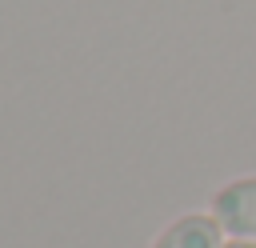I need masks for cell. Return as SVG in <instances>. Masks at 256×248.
Segmentation results:
<instances>
[{"mask_svg": "<svg viewBox=\"0 0 256 248\" xmlns=\"http://www.w3.org/2000/svg\"><path fill=\"white\" fill-rule=\"evenodd\" d=\"M212 204H216V220L224 224V232H232V236H256V176L220 188L212 196Z\"/></svg>", "mask_w": 256, "mask_h": 248, "instance_id": "6da1fadb", "label": "cell"}, {"mask_svg": "<svg viewBox=\"0 0 256 248\" xmlns=\"http://www.w3.org/2000/svg\"><path fill=\"white\" fill-rule=\"evenodd\" d=\"M152 248H220V220L208 216H180L160 232Z\"/></svg>", "mask_w": 256, "mask_h": 248, "instance_id": "7a4b0ae2", "label": "cell"}, {"mask_svg": "<svg viewBox=\"0 0 256 248\" xmlns=\"http://www.w3.org/2000/svg\"><path fill=\"white\" fill-rule=\"evenodd\" d=\"M228 248H256L252 240H236V244H228Z\"/></svg>", "mask_w": 256, "mask_h": 248, "instance_id": "3957f363", "label": "cell"}]
</instances>
